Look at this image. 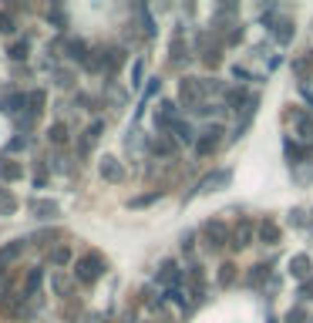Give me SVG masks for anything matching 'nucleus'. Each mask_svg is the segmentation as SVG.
Returning <instances> with one entry per match:
<instances>
[{"label":"nucleus","mask_w":313,"mask_h":323,"mask_svg":"<svg viewBox=\"0 0 313 323\" xmlns=\"http://www.w3.org/2000/svg\"><path fill=\"white\" fill-rule=\"evenodd\" d=\"M226 182H229V172H213L199 182V192H213L216 185H226Z\"/></svg>","instance_id":"nucleus-1"},{"label":"nucleus","mask_w":313,"mask_h":323,"mask_svg":"<svg viewBox=\"0 0 313 323\" xmlns=\"http://www.w3.org/2000/svg\"><path fill=\"white\" fill-rule=\"evenodd\" d=\"M34 212H41V219H51L57 212V205L54 202H34Z\"/></svg>","instance_id":"nucleus-2"},{"label":"nucleus","mask_w":313,"mask_h":323,"mask_svg":"<svg viewBox=\"0 0 313 323\" xmlns=\"http://www.w3.org/2000/svg\"><path fill=\"white\" fill-rule=\"evenodd\" d=\"M293 273H296V276H306V273H310V259L296 256V259H293Z\"/></svg>","instance_id":"nucleus-3"},{"label":"nucleus","mask_w":313,"mask_h":323,"mask_svg":"<svg viewBox=\"0 0 313 323\" xmlns=\"http://www.w3.org/2000/svg\"><path fill=\"white\" fill-rule=\"evenodd\" d=\"M94 276H98V263L84 259V263H81V279H94Z\"/></svg>","instance_id":"nucleus-4"},{"label":"nucleus","mask_w":313,"mask_h":323,"mask_svg":"<svg viewBox=\"0 0 313 323\" xmlns=\"http://www.w3.org/2000/svg\"><path fill=\"white\" fill-rule=\"evenodd\" d=\"M101 172H105V178H118V168L112 165V158H105V168H101Z\"/></svg>","instance_id":"nucleus-5"},{"label":"nucleus","mask_w":313,"mask_h":323,"mask_svg":"<svg viewBox=\"0 0 313 323\" xmlns=\"http://www.w3.org/2000/svg\"><path fill=\"white\" fill-rule=\"evenodd\" d=\"M290 323H310V316H303L300 310H293V313H290Z\"/></svg>","instance_id":"nucleus-6"},{"label":"nucleus","mask_w":313,"mask_h":323,"mask_svg":"<svg viewBox=\"0 0 313 323\" xmlns=\"http://www.w3.org/2000/svg\"><path fill=\"white\" fill-rule=\"evenodd\" d=\"M263 239H276V226H263Z\"/></svg>","instance_id":"nucleus-7"}]
</instances>
